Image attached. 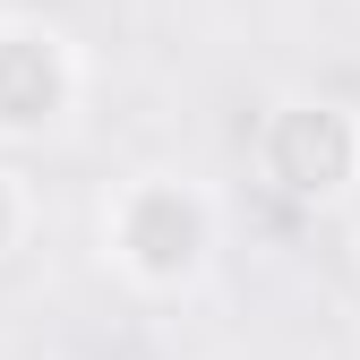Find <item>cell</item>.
Masks as SVG:
<instances>
[{"instance_id":"1","label":"cell","mask_w":360,"mask_h":360,"mask_svg":"<svg viewBox=\"0 0 360 360\" xmlns=\"http://www.w3.org/2000/svg\"><path fill=\"white\" fill-rule=\"evenodd\" d=\"M112 249H120V266L138 283L198 275V257H206V198L172 189V180H138V189L120 198V214H112Z\"/></svg>"},{"instance_id":"2","label":"cell","mask_w":360,"mask_h":360,"mask_svg":"<svg viewBox=\"0 0 360 360\" xmlns=\"http://www.w3.org/2000/svg\"><path fill=\"white\" fill-rule=\"evenodd\" d=\"M266 172L292 198H335L343 180H360V129L335 103H283L266 129Z\"/></svg>"},{"instance_id":"3","label":"cell","mask_w":360,"mask_h":360,"mask_svg":"<svg viewBox=\"0 0 360 360\" xmlns=\"http://www.w3.org/2000/svg\"><path fill=\"white\" fill-rule=\"evenodd\" d=\"M77 95V69L60 52V34L43 26H0V129H43L60 120V103Z\"/></svg>"},{"instance_id":"4","label":"cell","mask_w":360,"mask_h":360,"mask_svg":"<svg viewBox=\"0 0 360 360\" xmlns=\"http://www.w3.org/2000/svg\"><path fill=\"white\" fill-rule=\"evenodd\" d=\"M18 232H26V189H18V172H0V257H9Z\"/></svg>"}]
</instances>
